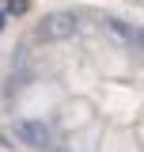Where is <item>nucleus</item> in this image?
Masks as SVG:
<instances>
[{
  "mask_svg": "<svg viewBox=\"0 0 144 152\" xmlns=\"http://www.w3.org/2000/svg\"><path fill=\"white\" fill-rule=\"evenodd\" d=\"M15 141H23V145H31V148H46L49 141H53V129L46 126V122H38V118H23V122H15Z\"/></svg>",
  "mask_w": 144,
  "mask_h": 152,
  "instance_id": "f03ea898",
  "label": "nucleus"
},
{
  "mask_svg": "<svg viewBox=\"0 0 144 152\" xmlns=\"http://www.w3.org/2000/svg\"><path fill=\"white\" fill-rule=\"evenodd\" d=\"M80 31V15L76 12H49V15L38 23V34L46 42H68Z\"/></svg>",
  "mask_w": 144,
  "mask_h": 152,
  "instance_id": "f257e3e1",
  "label": "nucleus"
},
{
  "mask_svg": "<svg viewBox=\"0 0 144 152\" xmlns=\"http://www.w3.org/2000/svg\"><path fill=\"white\" fill-rule=\"evenodd\" d=\"M31 8V0H8V15H23Z\"/></svg>",
  "mask_w": 144,
  "mask_h": 152,
  "instance_id": "20e7f679",
  "label": "nucleus"
},
{
  "mask_svg": "<svg viewBox=\"0 0 144 152\" xmlns=\"http://www.w3.org/2000/svg\"><path fill=\"white\" fill-rule=\"evenodd\" d=\"M106 31L118 38H125V42H137V27H125L121 19H106Z\"/></svg>",
  "mask_w": 144,
  "mask_h": 152,
  "instance_id": "7ed1b4c3",
  "label": "nucleus"
},
{
  "mask_svg": "<svg viewBox=\"0 0 144 152\" xmlns=\"http://www.w3.org/2000/svg\"><path fill=\"white\" fill-rule=\"evenodd\" d=\"M137 46H144V27H137Z\"/></svg>",
  "mask_w": 144,
  "mask_h": 152,
  "instance_id": "39448f33",
  "label": "nucleus"
},
{
  "mask_svg": "<svg viewBox=\"0 0 144 152\" xmlns=\"http://www.w3.org/2000/svg\"><path fill=\"white\" fill-rule=\"evenodd\" d=\"M0 27H4V12H0Z\"/></svg>",
  "mask_w": 144,
  "mask_h": 152,
  "instance_id": "0eeeda50",
  "label": "nucleus"
},
{
  "mask_svg": "<svg viewBox=\"0 0 144 152\" xmlns=\"http://www.w3.org/2000/svg\"><path fill=\"white\" fill-rule=\"evenodd\" d=\"M53 152H72V148H53Z\"/></svg>",
  "mask_w": 144,
  "mask_h": 152,
  "instance_id": "423d86ee",
  "label": "nucleus"
}]
</instances>
